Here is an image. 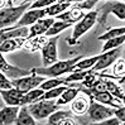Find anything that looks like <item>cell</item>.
Listing matches in <instances>:
<instances>
[{"instance_id":"484cf974","label":"cell","mask_w":125,"mask_h":125,"mask_svg":"<svg viewBox=\"0 0 125 125\" xmlns=\"http://www.w3.org/2000/svg\"><path fill=\"white\" fill-rule=\"evenodd\" d=\"M125 33V28L121 27V28H114V29H110L106 33L101 34L97 37L99 41H109V39H113V38H116V37H120V35H124Z\"/></svg>"},{"instance_id":"d590c367","label":"cell","mask_w":125,"mask_h":125,"mask_svg":"<svg viewBox=\"0 0 125 125\" xmlns=\"http://www.w3.org/2000/svg\"><path fill=\"white\" fill-rule=\"evenodd\" d=\"M0 44H1V42H0Z\"/></svg>"},{"instance_id":"3957f363","label":"cell","mask_w":125,"mask_h":125,"mask_svg":"<svg viewBox=\"0 0 125 125\" xmlns=\"http://www.w3.org/2000/svg\"><path fill=\"white\" fill-rule=\"evenodd\" d=\"M114 115V110L111 107H107L105 105H101L96 101H90L89 109L86 111V116L83 117L82 115L78 116L80 123L82 125H89L92 123H100L102 120H106L109 117Z\"/></svg>"},{"instance_id":"44dd1931","label":"cell","mask_w":125,"mask_h":125,"mask_svg":"<svg viewBox=\"0 0 125 125\" xmlns=\"http://www.w3.org/2000/svg\"><path fill=\"white\" fill-rule=\"evenodd\" d=\"M15 125H37L33 116L29 114L28 106H21V109L19 110Z\"/></svg>"},{"instance_id":"ba28073f","label":"cell","mask_w":125,"mask_h":125,"mask_svg":"<svg viewBox=\"0 0 125 125\" xmlns=\"http://www.w3.org/2000/svg\"><path fill=\"white\" fill-rule=\"evenodd\" d=\"M0 72H1L5 77H8L10 81L18 80V78H21V77H25V76L31 75V71L19 68V67H15V66L8 63L6 60L4 58L3 53H0Z\"/></svg>"},{"instance_id":"d6986e66","label":"cell","mask_w":125,"mask_h":125,"mask_svg":"<svg viewBox=\"0 0 125 125\" xmlns=\"http://www.w3.org/2000/svg\"><path fill=\"white\" fill-rule=\"evenodd\" d=\"M78 94H80V90L77 89V87H67V90L63 91V94L58 97L56 104L58 106H62V105L68 104V102H72Z\"/></svg>"},{"instance_id":"4dcf8cb0","label":"cell","mask_w":125,"mask_h":125,"mask_svg":"<svg viewBox=\"0 0 125 125\" xmlns=\"http://www.w3.org/2000/svg\"><path fill=\"white\" fill-rule=\"evenodd\" d=\"M124 71H125V61L124 58H120L119 61L116 62V64L114 66V76L115 77H124Z\"/></svg>"},{"instance_id":"ffe728a7","label":"cell","mask_w":125,"mask_h":125,"mask_svg":"<svg viewBox=\"0 0 125 125\" xmlns=\"http://www.w3.org/2000/svg\"><path fill=\"white\" fill-rule=\"evenodd\" d=\"M24 44V39L15 38V39H6L0 44V53H6V52H13L18 48H20Z\"/></svg>"},{"instance_id":"8fae6325","label":"cell","mask_w":125,"mask_h":125,"mask_svg":"<svg viewBox=\"0 0 125 125\" xmlns=\"http://www.w3.org/2000/svg\"><path fill=\"white\" fill-rule=\"evenodd\" d=\"M71 111H63V110H58V111L53 113L49 115L48 121L49 125H78V123L72 117Z\"/></svg>"},{"instance_id":"5b68a950","label":"cell","mask_w":125,"mask_h":125,"mask_svg":"<svg viewBox=\"0 0 125 125\" xmlns=\"http://www.w3.org/2000/svg\"><path fill=\"white\" fill-rule=\"evenodd\" d=\"M29 114L33 116L34 120H42L46 119L49 115L60 110V106L56 104L53 100H41L38 102H34L28 106Z\"/></svg>"},{"instance_id":"cb8c5ba5","label":"cell","mask_w":125,"mask_h":125,"mask_svg":"<svg viewBox=\"0 0 125 125\" xmlns=\"http://www.w3.org/2000/svg\"><path fill=\"white\" fill-rule=\"evenodd\" d=\"M124 41H125V35H120V37H116V38L106 41V43L104 44V47H102V49H101V53H105V52H107V51H111V49H115L117 47L123 46Z\"/></svg>"},{"instance_id":"5bb4252c","label":"cell","mask_w":125,"mask_h":125,"mask_svg":"<svg viewBox=\"0 0 125 125\" xmlns=\"http://www.w3.org/2000/svg\"><path fill=\"white\" fill-rule=\"evenodd\" d=\"M0 95L8 106H20V101L23 99V95L17 89H10V90H0Z\"/></svg>"},{"instance_id":"30bf717a","label":"cell","mask_w":125,"mask_h":125,"mask_svg":"<svg viewBox=\"0 0 125 125\" xmlns=\"http://www.w3.org/2000/svg\"><path fill=\"white\" fill-rule=\"evenodd\" d=\"M121 53V47H117L115 49H111V51H107L105 53H101L100 54V60L96 62V64L90 70L91 72H96V71H101V70H105L106 67H109L111 64L119 54Z\"/></svg>"},{"instance_id":"836d02e7","label":"cell","mask_w":125,"mask_h":125,"mask_svg":"<svg viewBox=\"0 0 125 125\" xmlns=\"http://www.w3.org/2000/svg\"><path fill=\"white\" fill-rule=\"evenodd\" d=\"M114 115H115L116 119L123 124L124 120H125V107L121 106V107H117L116 110H114Z\"/></svg>"},{"instance_id":"d6a6232c","label":"cell","mask_w":125,"mask_h":125,"mask_svg":"<svg viewBox=\"0 0 125 125\" xmlns=\"http://www.w3.org/2000/svg\"><path fill=\"white\" fill-rule=\"evenodd\" d=\"M89 125H123L116 117H109L106 120H102L100 123H92V124H89Z\"/></svg>"},{"instance_id":"4316f807","label":"cell","mask_w":125,"mask_h":125,"mask_svg":"<svg viewBox=\"0 0 125 125\" xmlns=\"http://www.w3.org/2000/svg\"><path fill=\"white\" fill-rule=\"evenodd\" d=\"M66 82L63 78H49V80H46L42 85H39L38 89L43 90V91H48L51 89H54V87H58V86H63Z\"/></svg>"},{"instance_id":"8992f818","label":"cell","mask_w":125,"mask_h":125,"mask_svg":"<svg viewBox=\"0 0 125 125\" xmlns=\"http://www.w3.org/2000/svg\"><path fill=\"white\" fill-rule=\"evenodd\" d=\"M44 81H46L44 76H39V75H37V73H34L32 71V73L29 76L21 77V78H18V80H13L11 85H13L14 89H17L21 94H27L29 91L37 89V87H39V85H42Z\"/></svg>"},{"instance_id":"7a4b0ae2","label":"cell","mask_w":125,"mask_h":125,"mask_svg":"<svg viewBox=\"0 0 125 125\" xmlns=\"http://www.w3.org/2000/svg\"><path fill=\"white\" fill-rule=\"evenodd\" d=\"M31 1H23L18 6H6L0 9V31L15 25L19 19L23 17L28 8H31Z\"/></svg>"},{"instance_id":"9a60e30c","label":"cell","mask_w":125,"mask_h":125,"mask_svg":"<svg viewBox=\"0 0 125 125\" xmlns=\"http://www.w3.org/2000/svg\"><path fill=\"white\" fill-rule=\"evenodd\" d=\"M19 106H4L0 110V125H11L17 121Z\"/></svg>"},{"instance_id":"e575fe53","label":"cell","mask_w":125,"mask_h":125,"mask_svg":"<svg viewBox=\"0 0 125 125\" xmlns=\"http://www.w3.org/2000/svg\"><path fill=\"white\" fill-rule=\"evenodd\" d=\"M4 106H5V102H4V100H3V97H1V95H0V110H1Z\"/></svg>"},{"instance_id":"7402d4cb","label":"cell","mask_w":125,"mask_h":125,"mask_svg":"<svg viewBox=\"0 0 125 125\" xmlns=\"http://www.w3.org/2000/svg\"><path fill=\"white\" fill-rule=\"evenodd\" d=\"M71 25H73V24H71V23H68V21H61V20H56L54 23L52 24V27H51L48 31L46 32V37L47 38H52V37H56L57 34H60L61 32H63L64 29H67V28H70Z\"/></svg>"},{"instance_id":"7c38bea8","label":"cell","mask_w":125,"mask_h":125,"mask_svg":"<svg viewBox=\"0 0 125 125\" xmlns=\"http://www.w3.org/2000/svg\"><path fill=\"white\" fill-rule=\"evenodd\" d=\"M54 21L56 20L53 18H47V19L43 18V19L38 20L35 24H33L31 27V29H29V37L28 38L33 39V38H37V37L41 35V34H46V32L52 27V24Z\"/></svg>"},{"instance_id":"4fadbf2b","label":"cell","mask_w":125,"mask_h":125,"mask_svg":"<svg viewBox=\"0 0 125 125\" xmlns=\"http://www.w3.org/2000/svg\"><path fill=\"white\" fill-rule=\"evenodd\" d=\"M89 105H90L89 96H86V95H77L71 104V113L76 116H81V115L86 114Z\"/></svg>"},{"instance_id":"52a82bcc","label":"cell","mask_w":125,"mask_h":125,"mask_svg":"<svg viewBox=\"0 0 125 125\" xmlns=\"http://www.w3.org/2000/svg\"><path fill=\"white\" fill-rule=\"evenodd\" d=\"M99 13V21L100 24L105 25L106 23V18L109 14H115V15L124 20L125 19V4L123 1H106L101 5V8L97 10Z\"/></svg>"},{"instance_id":"f1b7e54d","label":"cell","mask_w":125,"mask_h":125,"mask_svg":"<svg viewBox=\"0 0 125 125\" xmlns=\"http://www.w3.org/2000/svg\"><path fill=\"white\" fill-rule=\"evenodd\" d=\"M90 73V71H78V72H73L72 75L67 76L64 80V82H73V81H83L86 78V76Z\"/></svg>"},{"instance_id":"f546056e","label":"cell","mask_w":125,"mask_h":125,"mask_svg":"<svg viewBox=\"0 0 125 125\" xmlns=\"http://www.w3.org/2000/svg\"><path fill=\"white\" fill-rule=\"evenodd\" d=\"M54 3H56L54 0H37V1H33L31 4V8L29 9H32V10H34V9H46V8H48V6H51L52 4H54Z\"/></svg>"},{"instance_id":"d4e9b609","label":"cell","mask_w":125,"mask_h":125,"mask_svg":"<svg viewBox=\"0 0 125 125\" xmlns=\"http://www.w3.org/2000/svg\"><path fill=\"white\" fill-rule=\"evenodd\" d=\"M67 87L68 86H58V87H54V89H51L44 92V95L42 96L41 100H54L57 97H60L63 94V91L67 90Z\"/></svg>"},{"instance_id":"83f0119b","label":"cell","mask_w":125,"mask_h":125,"mask_svg":"<svg viewBox=\"0 0 125 125\" xmlns=\"http://www.w3.org/2000/svg\"><path fill=\"white\" fill-rule=\"evenodd\" d=\"M99 1L97 0H86V1H76L75 4L72 5V8H76V9H78V10H85V9H87V10H91L95 5H96Z\"/></svg>"},{"instance_id":"603a6c76","label":"cell","mask_w":125,"mask_h":125,"mask_svg":"<svg viewBox=\"0 0 125 125\" xmlns=\"http://www.w3.org/2000/svg\"><path fill=\"white\" fill-rule=\"evenodd\" d=\"M100 60V54L99 56H94V57H90V58H82L80 62H77V64L75 66V72H78V71H87V70H91L96 62Z\"/></svg>"},{"instance_id":"e0dca14e","label":"cell","mask_w":125,"mask_h":125,"mask_svg":"<svg viewBox=\"0 0 125 125\" xmlns=\"http://www.w3.org/2000/svg\"><path fill=\"white\" fill-rule=\"evenodd\" d=\"M72 4L73 3L70 1V0H58L54 4H52L51 6L44 9L46 15H49V18L57 17V15H60V14H62L63 11H66V9H68Z\"/></svg>"},{"instance_id":"1f68e13d","label":"cell","mask_w":125,"mask_h":125,"mask_svg":"<svg viewBox=\"0 0 125 125\" xmlns=\"http://www.w3.org/2000/svg\"><path fill=\"white\" fill-rule=\"evenodd\" d=\"M10 89H13L11 81L0 72V90H10Z\"/></svg>"},{"instance_id":"6da1fadb","label":"cell","mask_w":125,"mask_h":125,"mask_svg":"<svg viewBox=\"0 0 125 125\" xmlns=\"http://www.w3.org/2000/svg\"><path fill=\"white\" fill-rule=\"evenodd\" d=\"M83 58L82 54H80L75 58H71V60H66V61H58L53 64L48 66V67H41V68H34L33 72L37 73L39 76H47L49 78H57L64 73H68L71 71L75 70V66L77 64V62H80Z\"/></svg>"},{"instance_id":"9c48e42d","label":"cell","mask_w":125,"mask_h":125,"mask_svg":"<svg viewBox=\"0 0 125 125\" xmlns=\"http://www.w3.org/2000/svg\"><path fill=\"white\" fill-rule=\"evenodd\" d=\"M57 42H58V35L48 38L46 44L42 47L43 67H48V66L57 62Z\"/></svg>"},{"instance_id":"ac0fdd59","label":"cell","mask_w":125,"mask_h":125,"mask_svg":"<svg viewBox=\"0 0 125 125\" xmlns=\"http://www.w3.org/2000/svg\"><path fill=\"white\" fill-rule=\"evenodd\" d=\"M43 95H44V91L41 89H34L32 91L24 94L23 99L20 101V106H27V105H31V104H34V102L41 101Z\"/></svg>"},{"instance_id":"277c9868","label":"cell","mask_w":125,"mask_h":125,"mask_svg":"<svg viewBox=\"0 0 125 125\" xmlns=\"http://www.w3.org/2000/svg\"><path fill=\"white\" fill-rule=\"evenodd\" d=\"M97 19H99V13H97V10L89 11L87 14H85V17L81 19L78 23L75 24V28H73L72 35L68 37V38L66 39V41H67V43H68L70 46L77 44V41H78L86 32H89L95 24H96Z\"/></svg>"},{"instance_id":"2e32d148","label":"cell","mask_w":125,"mask_h":125,"mask_svg":"<svg viewBox=\"0 0 125 125\" xmlns=\"http://www.w3.org/2000/svg\"><path fill=\"white\" fill-rule=\"evenodd\" d=\"M83 17H85L83 11H81L76 8H71L70 10H66L62 14H60V15H57L56 19L61 20V21H68V23H71V24H76Z\"/></svg>"}]
</instances>
